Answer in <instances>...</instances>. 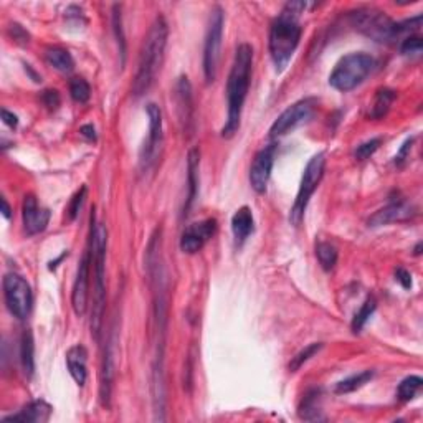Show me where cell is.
<instances>
[{
  "label": "cell",
  "mask_w": 423,
  "mask_h": 423,
  "mask_svg": "<svg viewBox=\"0 0 423 423\" xmlns=\"http://www.w3.org/2000/svg\"><path fill=\"white\" fill-rule=\"evenodd\" d=\"M148 273L152 286L154 301V359H152V402L157 420H164L165 409V379H164V352L165 336H168V316H169V295L168 282H165L164 264L161 255V230L150 238L148 247Z\"/></svg>",
  "instance_id": "6da1fadb"
},
{
  "label": "cell",
  "mask_w": 423,
  "mask_h": 423,
  "mask_svg": "<svg viewBox=\"0 0 423 423\" xmlns=\"http://www.w3.org/2000/svg\"><path fill=\"white\" fill-rule=\"evenodd\" d=\"M251 67H253V48L250 45L242 43L235 52L229 83H227L229 115H227L225 126L222 128V136L225 139L233 137L240 129L243 104H245L248 88H250Z\"/></svg>",
  "instance_id": "7a4b0ae2"
},
{
  "label": "cell",
  "mask_w": 423,
  "mask_h": 423,
  "mask_svg": "<svg viewBox=\"0 0 423 423\" xmlns=\"http://www.w3.org/2000/svg\"><path fill=\"white\" fill-rule=\"evenodd\" d=\"M306 7V2H288L279 17L275 20L273 27H271L270 53L278 73H282L288 67L296 48H298L301 40V27L298 19Z\"/></svg>",
  "instance_id": "3957f363"
},
{
  "label": "cell",
  "mask_w": 423,
  "mask_h": 423,
  "mask_svg": "<svg viewBox=\"0 0 423 423\" xmlns=\"http://www.w3.org/2000/svg\"><path fill=\"white\" fill-rule=\"evenodd\" d=\"M168 35L169 28L164 17H157L150 25L149 34L146 36L144 45H142L137 73L133 83V93L136 98L146 95L156 81L157 73L161 71L162 62H164Z\"/></svg>",
  "instance_id": "277c9868"
},
{
  "label": "cell",
  "mask_w": 423,
  "mask_h": 423,
  "mask_svg": "<svg viewBox=\"0 0 423 423\" xmlns=\"http://www.w3.org/2000/svg\"><path fill=\"white\" fill-rule=\"evenodd\" d=\"M106 245H108V230L103 223L95 222V214L91 215V260L95 264V304H93L91 332L95 339H100L101 326H103L104 303H106Z\"/></svg>",
  "instance_id": "5b68a950"
},
{
  "label": "cell",
  "mask_w": 423,
  "mask_h": 423,
  "mask_svg": "<svg viewBox=\"0 0 423 423\" xmlns=\"http://www.w3.org/2000/svg\"><path fill=\"white\" fill-rule=\"evenodd\" d=\"M376 70V60L367 53H349L341 58L329 76V84L337 91H352Z\"/></svg>",
  "instance_id": "8992f818"
},
{
  "label": "cell",
  "mask_w": 423,
  "mask_h": 423,
  "mask_svg": "<svg viewBox=\"0 0 423 423\" xmlns=\"http://www.w3.org/2000/svg\"><path fill=\"white\" fill-rule=\"evenodd\" d=\"M324 168H326V156L324 152L316 154L311 157V161L308 162V165L304 168L303 177H301V184L298 189V195H296V201L293 203V209L290 214V220L295 227H299L303 222L304 214H306L308 203L311 201L312 194L317 189V185L321 184L324 176Z\"/></svg>",
  "instance_id": "52a82bcc"
},
{
  "label": "cell",
  "mask_w": 423,
  "mask_h": 423,
  "mask_svg": "<svg viewBox=\"0 0 423 423\" xmlns=\"http://www.w3.org/2000/svg\"><path fill=\"white\" fill-rule=\"evenodd\" d=\"M351 23L356 30L377 43H392L397 40L396 22L377 9H359L351 14Z\"/></svg>",
  "instance_id": "ba28073f"
},
{
  "label": "cell",
  "mask_w": 423,
  "mask_h": 423,
  "mask_svg": "<svg viewBox=\"0 0 423 423\" xmlns=\"http://www.w3.org/2000/svg\"><path fill=\"white\" fill-rule=\"evenodd\" d=\"M223 36V10L215 7L210 12L209 27H207L205 47H203V73L207 83H214L217 78L218 60H220V47Z\"/></svg>",
  "instance_id": "9c48e42d"
},
{
  "label": "cell",
  "mask_w": 423,
  "mask_h": 423,
  "mask_svg": "<svg viewBox=\"0 0 423 423\" xmlns=\"http://www.w3.org/2000/svg\"><path fill=\"white\" fill-rule=\"evenodd\" d=\"M3 298L9 308L10 315L19 321H25L30 316L34 306V293L22 276L17 273H9L3 278Z\"/></svg>",
  "instance_id": "30bf717a"
},
{
  "label": "cell",
  "mask_w": 423,
  "mask_h": 423,
  "mask_svg": "<svg viewBox=\"0 0 423 423\" xmlns=\"http://www.w3.org/2000/svg\"><path fill=\"white\" fill-rule=\"evenodd\" d=\"M149 117V136L141 152V168L142 170L152 169L157 164V159L161 156L162 149V113L157 104L150 103L146 108Z\"/></svg>",
  "instance_id": "8fae6325"
},
{
  "label": "cell",
  "mask_w": 423,
  "mask_h": 423,
  "mask_svg": "<svg viewBox=\"0 0 423 423\" xmlns=\"http://www.w3.org/2000/svg\"><path fill=\"white\" fill-rule=\"evenodd\" d=\"M312 113H315V104L309 100L298 101L288 109H284L282 115L278 116V119L275 121L271 126L270 134L273 137H279L293 131L295 128H298L299 124L306 123L308 119H311Z\"/></svg>",
  "instance_id": "7c38bea8"
},
{
  "label": "cell",
  "mask_w": 423,
  "mask_h": 423,
  "mask_svg": "<svg viewBox=\"0 0 423 423\" xmlns=\"http://www.w3.org/2000/svg\"><path fill=\"white\" fill-rule=\"evenodd\" d=\"M215 233H217V220L215 218L192 223L182 233L181 250L187 255L197 253Z\"/></svg>",
  "instance_id": "4fadbf2b"
},
{
  "label": "cell",
  "mask_w": 423,
  "mask_h": 423,
  "mask_svg": "<svg viewBox=\"0 0 423 423\" xmlns=\"http://www.w3.org/2000/svg\"><path fill=\"white\" fill-rule=\"evenodd\" d=\"M275 152L276 148L271 144L260 150L253 159V164H251L250 169V184L256 194L266 192L268 182H270L271 170H273L275 164Z\"/></svg>",
  "instance_id": "5bb4252c"
},
{
  "label": "cell",
  "mask_w": 423,
  "mask_h": 423,
  "mask_svg": "<svg viewBox=\"0 0 423 423\" xmlns=\"http://www.w3.org/2000/svg\"><path fill=\"white\" fill-rule=\"evenodd\" d=\"M93 263L91 251H87L81 258L78 273H76L75 284H73L71 293V306L76 316H83L88 308V296H89V264Z\"/></svg>",
  "instance_id": "9a60e30c"
},
{
  "label": "cell",
  "mask_w": 423,
  "mask_h": 423,
  "mask_svg": "<svg viewBox=\"0 0 423 423\" xmlns=\"http://www.w3.org/2000/svg\"><path fill=\"white\" fill-rule=\"evenodd\" d=\"M23 229L28 235L42 233L50 222V210L42 209L34 195H25L22 205Z\"/></svg>",
  "instance_id": "2e32d148"
},
{
  "label": "cell",
  "mask_w": 423,
  "mask_h": 423,
  "mask_svg": "<svg viewBox=\"0 0 423 423\" xmlns=\"http://www.w3.org/2000/svg\"><path fill=\"white\" fill-rule=\"evenodd\" d=\"M176 101L179 119H181L182 129L185 133L194 131V98H192V84L187 76H181L176 87Z\"/></svg>",
  "instance_id": "e0dca14e"
},
{
  "label": "cell",
  "mask_w": 423,
  "mask_h": 423,
  "mask_svg": "<svg viewBox=\"0 0 423 423\" xmlns=\"http://www.w3.org/2000/svg\"><path fill=\"white\" fill-rule=\"evenodd\" d=\"M412 207L409 205L405 201L398 198V201H392L387 207L376 212V214L370 217L369 225L370 227H380V225H387V223L392 222H402L407 220V218L412 217Z\"/></svg>",
  "instance_id": "ac0fdd59"
},
{
  "label": "cell",
  "mask_w": 423,
  "mask_h": 423,
  "mask_svg": "<svg viewBox=\"0 0 423 423\" xmlns=\"http://www.w3.org/2000/svg\"><path fill=\"white\" fill-rule=\"evenodd\" d=\"M52 405L45 400H34L27 407H23L19 413L10 415L3 418V423L7 422H20V423H45L48 422L52 415Z\"/></svg>",
  "instance_id": "d6986e66"
},
{
  "label": "cell",
  "mask_w": 423,
  "mask_h": 423,
  "mask_svg": "<svg viewBox=\"0 0 423 423\" xmlns=\"http://www.w3.org/2000/svg\"><path fill=\"white\" fill-rule=\"evenodd\" d=\"M87 362H88V352L83 345H73L70 351L67 352V365L68 370H70L71 377L75 379V382L78 385L83 387L84 382H87L88 377V369H87Z\"/></svg>",
  "instance_id": "ffe728a7"
},
{
  "label": "cell",
  "mask_w": 423,
  "mask_h": 423,
  "mask_svg": "<svg viewBox=\"0 0 423 423\" xmlns=\"http://www.w3.org/2000/svg\"><path fill=\"white\" fill-rule=\"evenodd\" d=\"M255 230V220L253 214L248 207H242L235 212V215L231 217V231H233V237L237 245H243L245 240L253 233Z\"/></svg>",
  "instance_id": "44dd1931"
},
{
  "label": "cell",
  "mask_w": 423,
  "mask_h": 423,
  "mask_svg": "<svg viewBox=\"0 0 423 423\" xmlns=\"http://www.w3.org/2000/svg\"><path fill=\"white\" fill-rule=\"evenodd\" d=\"M198 165H201V152L197 148L190 149L189 157H187V185H189V195H187L185 203V214H189L190 207L195 202V197L198 194Z\"/></svg>",
  "instance_id": "7402d4cb"
},
{
  "label": "cell",
  "mask_w": 423,
  "mask_h": 423,
  "mask_svg": "<svg viewBox=\"0 0 423 423\" xmlns=\"http://www.w3.org/2000/svg\"><path fill=\"white\" fill-rule=\"evenodd\" d=\"M115 365H113V352L111 347H106L103 357V367H101V385H100V397L103 405H109L113 387V374H115Z\"/></svg>",
  "instance_id": "603a6c76"
},
{
  "label": "cell",
  "mask_w": 423,
  "mask_h": 423,
  "mask_svg": "<svg viewBox=\"0 0 423 423\" xmlns=\"http://www.w3.org/2000/svg\"><path fill=\"white\" fill-rule=\"evenodd\" d=\"M20 362H22L23 374L27 377L34 376L35 370V343L34 334L30 331H25L22 334V341H20Z\"/></svg>",
  "instance_id": "cb8c5ba5"
},
{
  "label": "cell",
  "mask_w": 423,
  "mask_h": 423,
  "mask_svg": "<svg viewBox=\"0 0 423 423\" xmlns=\"http://www.w3.org/2000/svg\"><path fill=\"white\" fill-rule=\"evenodd\" d=\"M393 101H396V91L389 88H382L376 93L372 104H370L369 116L372 119H382L389 113V109L392 108Z\"/></svg>",
  "instance_id": "d4e9b609"
},
{
  "label": "cell",
  "mask_w": 423,
  "mask_h": 423,
  "mask_svg": "<svg viewBox=\"0 0 423 423\" xmlns=\"http://www.w3.org/2000/svg\"><path fill=\"white\" fill-rule=\"evenodd\" d=\"M45 58H47L48 65H52L55 70L62 73H70L73 67H75V60H73L70 52L60 47L48 48V50L45 52Z\"/></svg>",
  "instance_id": "484cf974"
},
{
  "label": "cell",
  "mask_w": 423,
  "mask_h": 423,
  "mask_svg": "<svg viewBox=\"0 0 423 423\" xmlns=\"http://www.w3.org/2000/svg\"><path fill=\"white\" fill-rule=\"evenodd\" d=\"M299 415L303 420L316 422L323 420L321 417V407H319V392L317 390H311L303 398V404L299 407Z\"/></svg>",
  "instance_id": "4316f807"
},
{
  "label": "cell",
  "mask_w": 423,
  "mask_h": 423,
  "mask_svg": "<svg viewBox=\"0 0 423 423\" xmlns=\"http://www.w3.org/2000/svg\"><path fill=\"white\" fill-rule=\"evenodd\" d=\"M374 372L372 370H364V372L356 374V376L347 377V379L341 380L339 384L336 385V393H351L354 390L364 387L369 380H372Z\"/></svg>",
  "instance_id": "83f0119b"
},
{
  "label": "cell",
  "mask_w": 423,
  "mask_h": 423,
  "mask_svg": "<svg viewBox=\"0 0 423 423\" xmlns=\"http://www.w3.org/2000/svg\"><path fill=\"white\" fill-rule=\"evenodd\" d=\"M422 385H423L422 377H418V376L407 377V379L400 382V385H398V389H397L398 400H402V402L412 400V398H415L418 393H420Z\"/></svg>",
  "instance_id": "f1b7e54d"
},
{
  "label": "cell",
  "mask_w": 423,
  "mask_h": 423,
  "mask_svg": "<svg viewBox=\"0 0 423 423\" xmlns=\"http://www.w3.org/2000/svg\"><path fill=\"white\" fill-rule=\"evenodd\" d=\"M316 256L319 260L323 270L331 271L337 263V248L328 242H321L316 247Z\"/></svg>",
  "instance_id": "f546056e"
},
{
  "label": "cell",
  "mask_w": 423,
  "mask_h": 423,
  "mask_svg": "<svg viewBox=\"0 0 423 423\" xmlns=\"http://www.w3.org/2000/svg\"><path fill=\"white\" fill-rule=\"evenodd\" d=\"M377 308V303L376 299L370 296V298L365 299V303L362 304L359 311L356 312V316H354V321H352V331L354 332H361V329L365 326V323L370 319V316L374 315V311H376Z\"/></svg>",
  "instance_id": "4dcf8cb0"
},
{
  "label": "cell",
  "mask_w": 423,
  "mask_h": 423,
  "mask_svg": "<svg viewBox=\"0 0 423 423\" xmlns=\"http://www.w3.org/2000/svg\"><path fill=\"white\" fill-rule=\"evenodd\" d=\"M70 95L73 101L84 104L91 98V87H89V83L84 78H73L70 81Z\"/></svg>",
  "instance_id": "1f68e13d"
},
{
  "label": "cell",
  "mask_w": 423,
  "mask_h": 423,
  "mask_svg": "<svg viewBox=\"0 0 423 423\" xmlns=\"http://www.w3.org/2000/svg\"><path fill=\"white\" fill-rule=\"evenodd\" d=\"M321 349H323V344H321V343H312V344L306 345V347H304L303 351H299L291 359V362H290V372H296V370H299L304 364H306L309 359H311V357H315L316 354L321 351Z\"/></svg>",
  "instance_id": "d6a6232c"
},
{
  "label": "cell",
  "mask_w": 423,
  "mask_h": 423,
  "mask_svg": "<svg viewBox=\"0 0 423 423\" xmlns=\"http://www.w3.org/2000/svg\"><path fill=\"white\" fill-rule=\"evenodd\" d=\"M113 25H115V34L119 43V52L123 56V63L126 58V40H124V32H123V23H121V7L115 5V12H113Z\"/></svg>",
  "instance_id": "836d02e7"
},
{
  "label": "cell",
  "mask_w": 423,
  "mask_h": 423,
  "mask_svg": "<svg viewBox=\"0 0 423 423\" xmlns=\"http://www.w3.org/2000/svg\"><path fill=\"white\" fill-rule=\"evenodd\" d=\"M423 50V42L420 36H407V38L402 40L400 45V52L407 56H418Z\"/></svg>",
  "instance_id": "e575fe53"
},
{
  "label": "cell",
  "mask_w": 423,
  "mask_h": 423,
  "mask_svg": "<svg viewBox=\"0 0 423 423\" xmlns=\"http://www.w3.org/2000/svg\"><path fill=\"white\" fill-rule=\"evenodd\" d=\"M380 142L382 141L379 139V137H376V139H370V141L362 142L361 146H357V149H356V152H354V156H356V159H359V161H365V159H369L374 152H376L377 149H379Z\"/></svg>",
  "instance_id": "d590c367"
},
{
  "label": "cell",
  "mask_w": 423,
  "mask_h": 423,
  "mask_svg": "<svg viewBox=\"0 0 423 423\" xmlns=\"http://www.w3.org/2000/svg\"><path fill=\"white\" fill-rule=\"evenodd\" d=\"M87 192H88L87 187H81L78 192L73 195L70 207H68V215H70V220H76V217H78L81 207H83V203H84V198H87Z\"/></svg>",
  "instance_id": "8d00e7d4"
},
{
  "label": "cell",
  "mask_w": 423,
  "mask_h": 423,
  "mask_svg": "<svg viewBox=\"0 0 423 423\" xmlns=\"http://www.w3.org/2000/svg\"><path fill=\"white\" fill-rule=\"evenodd\" d=\"M42 101H43V104L50 109V111H53V109H56L60 106L58 91H56V89H47V91H43Z\"/></svg>",
  "instance_id": "74e56055"
},
{
  "label": "cell",
  "mask_w": 423,
  "mask_h": 423,
  "mask_svg": "<svg viewBox=\"0 0 423 423\" xmlns=\"http://www.w3.org/2000/svg\"><path fill=\"white\" fill-rule=\"evenodd\" d=\"M396 279L405 288V290H410V288H412V275H410L405 268H397Z\"/></svg>",
  "instance_id": "f35d334b"
},
{
  "label": "cell",
  "mask_w": 423,
  "mask_h": 423,
  "mask_svg": "<svg viewBox=\"0 0 423 423\" xmlns=\"http://www.w3.org/2000/svg\"><path fill=\"white\" fill-rule=\"evenodd\" d=\"M412 144H413V139H407L404 142V146H402L400 150H398L396 156V165H404V162L407 161V157H409V154H410V149H412Z\"/></svg>",
  "instance_id": "ab89813d"
},
{
  "label": "cell",
  "mask_w": 423,
  "mask_h": 423,
  "mask_svg": "<svg viewBox=\"0 0 423 423\" xmlns=\"http://www.w3.org/2000/svg\"><path fill=\"white\" fill-rule=\"evenodd\" d=\"M10 30H12V35H14V38L17 40V42L28 43V34L25 30H23L22 27L17 25V23H14V25L10 27Z\"/></svg>",
  "instance_id": "60d3db41"
},
{
  "label": "cell",
  "mask_w": 423,
  "mask_h": 423,
  "mask_svg": "<svg viewBox=\"0 0 423 423\" xmlns=\"http://www.w3.org/2000/svg\"><path fill=\"white\" fill-rule=\"evenodd\" d=\"M2 119H3V123H5L7 126H9V128H17V124H19V117L14 115V113H10V111H7V109H2Z\"/></svg>",
  "instance_id": "b9f144b4"
},
{
  "label": "cell",
  "mask_w": 423,
  "mask_h": 423,
  "mask_svg": "<svg viewBox=\"0 0 423 423\" xmlns=\"http://www.w3.org/2000/svg\"><path fill=\"white\" fill-rule=\"evenodd\" d=\"M80 134H81V136H84V137H87L88 141H96V131H95V128H93L91 124H84V126H81Z\"/></svg>",
  "instance_id": "7bdbcfd3"
},
{
  "label": "cell",
  "mask_w": 423,
  "mask_h": 423,
  "mask_svg": "<svg viewBox=\"0 0 423 423\" xmlns=\"http://www.w3.org/2000/svg\"><path fill=\"white\" fill-rule=\"evenodd\" d=\"M2 215L5 218H10V207H9V203H7L5 198H2Z\"/></svg>",
  "instance_id": "ee69618b"
},
{
  "label": "cell",
  "mask_w": 423,
  "mask_h": 423,
  "mask_svg": "<svg viewBox=\"0 0 423 423\" xmlns=\"http://www.w3.org/2000/svg\"><path fill=\"white\" fill-rule=\"evenodd\" d=\"M420 248H422V243H418L417 248H415V255H420Z\"/></svg>",
  "instance_id": "f6af8a7d"
}]
</instances>
